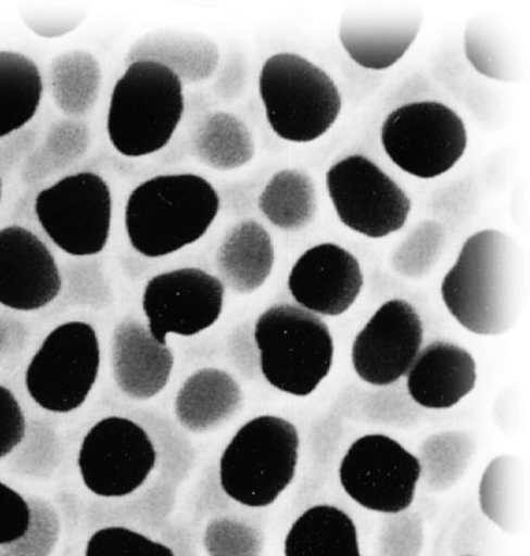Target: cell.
I'll use <instances>...</instances> for the list:
<instances>
[{
    "mask_svg": "<svg viewBox=\"0 0 530 556\" xmlns=\"http://www.w3.org/2000/svg\"><path fill=\"white\" fill-rule=\"evenodd\" d=\"M528 256L510 235L487 229L465 240L443 277V305L465 330L479 336L506 334L528 301Z\"/></svg>",
    "mask_w": 530,
    "mask_h": 556,
    "instance_id": "cell-1",
    "label": "cell"
},
{
    "mask_svg": "<svg viewBox=\"0 0 530 556\" xmlns=\"http://www.w3.org/2000/svg\"><path fill=\"white\" fill-rule=\"evenodd\" d=\"M219 208L218 191L207 179L192 173L154 176L126 201V235L140 255L161 258L200 241Z\"/></svg>",
    "mask_w": 530,
    "mask_h": 556,
    "instance_id": "cell-2",
    "label": "cell"
},
{
    "mask_svg": "<svg viewBox=\"0 0 530 556\" xmlns=\"http://www.w3.org/2000/svg\"><path fill=\"white\" fill-rule=\"evenodd\" d=\"M186 111L178 75L153 61H136L115 83L108 110L111 146L125 157H146L168 146Z\"/></svg>",
    "mask_w": 530,
    "mask_h": 556,
    "instance_id": "cell-3",
    "label": "cell"
},
{
    "mask_svg": "<svg viewBox=\"0 0 530 556\" xmlns=\"http://www.w3.org/2000/svg\"><path fill=\"white\" fill-rule=\"evenodd\" d=\"M299 451L301 437L291 421L276 415L252 418L219 457V485L243 507H269L293 483Z\"/></svg>",
    "mask_w": 530,
    "mask_h": 556,
    "instance_id": "cell-4",
    "label": "cell"
},
{
    "mask_svg": "<svg viewBox=\"0 0 530 556\" xmlns=\"http://www.w3.org/2000/svg\"><path fill=\"white\" fill-rule=\"evenodd\" d=\"M262 377L288 395H312L333 367L335 342L323 317L279 303L254 324Z\"/></svg>",
    "mask_w": 530,
    "mask_h": 556,
    "instance_id": "cell-5",
    "label": "cell"
},
{
    "mask_svg": "<svg viewBox=\"0 0 530 556\" xmlns=\"http://www.w3.org/2000/svg\"><path fill=\"white\" fill-rule=\"evenodd\" d=\"M258 89L266 121L288 142H315L330 131L341 114L337 83L295 53L269 56L260 72Z\"/></svg>",
    "mask_w": 530,
    "mask_h": 556,
    "instance_id": "cell-6",
    "label": "cell"
},
{
    "mask_svg": "<svg viewBox=\"0 0 530 556\" xmlns=\"http://www.w3.org/2000/svg\"><path fill=\"white\" fill-rule=\"evenodd\" d=\"M468 136L456 111L439 101L396 108L381 125V146L394 165L418 179L445 175L463 159Z\"/></svg>",
    "mask_w": 530,
    "mask_h": 556,
    "instance_id": "cell-7",
    "label": "cell"
},
{
    "mask_svg": "<svg viewBox=\"0 0 530 556\" xmlns=\"http://www.w3.org/2000/svg\"><path fill=\"white\" fill-rule=\"evenodd\" d=\"M102 352L92 325L66 323L50 331L25 370L28 395L53 414L77 410L99 378Z\"/></svg>",
    "mask_w": 530,
    "mask_h": 556,
    "instance_id": "cell-8",
    "label": "cell"
},
{
    "mask_svg": "<svg viewBox=\"0 0 530 556\" xmlns=\"http://www.w3.org/2000/svg\"><path fill=\"white\" fill-rule=\"evenodd\" d=\"M35 216L61 251L72 256L99 255L110 240L113 193L97 173H75L36 194Z\"/></svg>",
    "mask_w": 530,
    "mask_h": 556,
    "instance_id": "cell-9",
    "label": "cell"
},
{
    "mask_svg": "<svg viewBox=\"0 0 530 556\" xmlns=\"http://www.w3.org/2000/svg\"><path fill=\"white\" fill-rule=\"evenodd\" d=\"M326 182L339 222L353 232L380 240L406 226L409 197L369 157L341 159L328 168Z\"/></svg>",
    "mask_w": 530,
    "mask_h": 556,
    "instance_id": "cell-10",
    "label": "cell"
},
{
    "mask_svg": "<svg viewBox=\"0 0 530 556\" xmlns=\"http://www.w3.org/2000/svg\"><path fill=\"white\" fill-rule=\"evenodd\" d=\"M339 482L350 500L366 510L395 515L413 505L420 464L391 437L364 435L341 458Z\"/></svg>",
    "mask_w": 530,
    "mask_h": 556,
    "instance_id": "cell-11",
    "label": "cell"
},
{
    "mask_svg": "<svg viewBox=\"0 0 530 556\" xmlns=\"http://www.w3.org/2000/svg\"><path fill=\"white\" fill-rule=\"evenodd\" d=\"M156 464L153 440L129 418H103L89 429L79 447V475L97 496H129L147 482Z\"/></svg>",
    "mask_w": 530,
    "mask_h": 556,
    "instance_id": "cell-12",
    "label": "cell"
},
{
    "mask_svg": "<svg viewBox=\"0 0 530 556\" xmlns=\"http://www.w3.org/2000/svg\"><path fill=\"white\" fill-rule=\"evenodd\" d=\"M225 285L198 267L168 270L148 280L142 308L148 330L159 344L167 336L192 338L218 323L225 306Z\"/></svg>",
    "mask_w": 530,
    "mask_h": 556,
    "instance_id": "cell-13",
    "label": "cell"
},
{
    "mask_svg": "<svg viewBox=\"0 0 530 556\" xmlns=\"http://www.w3.org/2000/svg\"><path fill=\"white\" fill-rule=\"evenodd\" d=\"M424 323L417 309L409 302L392 299L353 339V370L374 388L396 384L424 349Z\"/></svg>",
    "mask_w": 530,
    "mask_h": 556,
    "instance_id": "cell-14",
    "label": "cell"
},
{
    "mask_svg": "<svg viewBox=\"0 0 530 556\" xmlns=\"http://www.w3.org/2000/svg\"><path fill=\"white\" fill-rule=\"evenodd\" d=\"M424 23L418 9L370 3L348 10L339 24V41L352 61L367 71L394 66L416 41Z\"/></svg>",
    "mask_w": 530,
    "mask_h": 556,
    "instance_id": "cell-15",
    "label": "cell"
},
{
    "mask_svg": "<svg viewBox=\"0 0 530 556\" xmlns=\"http://www.w3.org/2000/svg\"><path fill=\"white\" fill-rule=\"evenodd\" d=\"M364 287L362 265L348 249L333 243L313 245L299 256L288 277L295 305L319 317L348 313Z\"/></svg>",
    "mask_w": 530,
    "mask_h": 556,
    "instance_id": "cell-16",
    "label": "cell"
},
{
    "mask_svg": "<svg viewBox=\"0 0 530 556\" xmlns=\"http://www.w3.org/2000/svg\"><path fill=\"white\" fill-rule=\"evenodd\" d=\"M63 288L55 256L38 235L21 226L0 229V305L38 312Z\"/></svg>",
    "mask_w": 530,
    "mask_h": 556,
    "instance_id": "cell-17",
    "label": "cell"
},
{
    "mask_svg": "<svg viewBox=\"0 0 530 556\" xmlns=\"http://www.w3.org/2000/svg\"><path fill=\"white\" fill-rule=\"evenodd\" d=\"M478 381L474 355L453 342L434 341L420 350L406 374V390L418 407L452 409Z\"/></svg>",
    "mask_w": 530,
    "mask_h": 556,
    "instance_id": "cell-18",
    "label": "cell"
},
{
    "mask_svg": "<svg viewBox=\"0 0 530 556\" xmlns=\"http://www.w3.org/2000/svg\"><path fill=\"white\" fill-rule=\"evenodd\" d=\"M111 366L118 389L129 399L146 401L167 388L175 355L168 345L159 344L146 325L125 319L113 333Z\"/></svg>",
    "mask_w": 530,
    "mask_h": 556,
    "instance_id": "cell-19",
    "label": "cell"
},
{
    "mask_svg": "<svg viewBox=\"0 0 530 556\" xmlns=\"http://www.w3.org/2000/svg\"><path fill=\"white\" fill-rule=\"evenodd\" d=\"M215 262L225 288L241 295L254 294L272 277L276 263L272 235L255 219L237 223L223 238Z\"/></svg>",
    "mask_w": 530,
    "mask_h": 556,
    "instance_id": "cell-20",
    "label": "cell"
},
{
    "mask_svg": "<svg viewBox=\"0 0 530 556\" xmlns=\"http://www.w3.org/2000/svg\"><path fill=\"white\" fill-rule=\"evenodd\" d=\"M243 392L232 375L201 368L184 381L175 401L176 418L194 434L214 431L237 414Z\"/></svg>",
    "mask_w": 530,
    "mask_h": 556,
    "instance_id": "cell-21",
    "label": "cell"
},
{
    "mask_svg": "<svg viewBox=\"0 0 530 556\" xmlns=\"http://www.w3.org/2000/svg\"><path fill=\"white\" fill-rule=\"evenodd\" d=\"M479 507L504 533L525 532L529 519V467L525 458L503 454L479 480Z\"/></svg>",
    "mask_w": 530,
    "mask_h": 556,
    "instance_id": "cell-22",
    "label": "cell"
},
{
    "mask_svg": "<svg viewBox=\"0 0 530 556\" xmlns=\"http://www.w3.org/2000/svg\"><path fill=\"white\" fill-rule=\"evenodd\" d=\"M153 61L169 68L184 83H201L215 74L218 47L205 36L159 31L143 36L126 55V63Z\"/></svg>",
    "mask_w": 530,
    "mask_h": 556,
    "instance_id": "cell-23",
    "label": "cell"
},
{
    "mask_svg": "<svg viewBox=\"0 0 530 556\" xmlns=\"http://www.w3.org/2000/svg\"><path fill=\"white\" fill-rule=\"evenodd\" d=\"M285 556H363L358 529L341 508L315 505L291 526Z\"/></svg>",
    "mask_w": 530,
    "mask_h": 556,
    "instance_id": "cell-24",
    "label": "cell"
},
{
    "mask_svg": "<svg viewBox=\"0 0 530 556\" xmlns=\"http://www.w3.org/2000/svg\"><path fill=\"white\" fill-rule=\"evenodd\" d=\"M45 81L35 61L20 52H0V139L25 128L42 101Z\"/></svg>",
    "mask_w": 530,
    "mask_h": 556,
    "instance_id": "cell-25",
    "label": "cell"
},
{
    "mask_svg": "<svg viewBox=\"0 0 530 556\" xmlns=\"http://www.w3.org/2000/svg\"><path fill=\"white\" fill-rule=\"evenodd\" d=\"M192 153L207 167L232 172L255 156V140L247 123L229 112H214L198 126Z\"/></svg>",
    "mask_w": 530,
    "mask_h": 556,
    "instance_id": "cell-26",
    "label": "cell"
},
{
    "mask_svg": "<svg viewBox=\"0 0 530 556\" xmlns=\"http://www.w3.org/2000/svg\"><path fill=\"white\" fill-rule=\"evenodd\" d=\"M102 67L86 50L61 53L50 64V92L68 118L83 117L96 106L102 89Z\"/></svg>",
    "mask_w": 530,
    "mask_h": 556,
    "instance_id": "cell-27",
    "label": "cell"
},
{
    "mask_svg": "<svg viewBox=\"0 0 530 556\" xmlns=\"http://www.w3.org/2000/svg\"><path fill=\"white\" fill-rule=\"evenodd\" d=\"M258 208L273 226L285 232L305 229L317 213L315 182L299 169L277 172L260 194Z\"/></svg>",
    "mask_w": 530,
    "mask_h": 556,
    "instance_id": "cell-28",
    "label": "cell"
},
{
    "mask_svg": "<svg viewBox=\"0 0 530 556\" xmlns=\"http://www.w3.org/2000/svg\"><path fill=\"white\" fill-rule=\"evenodd\" d=\"M478 451L470 432L446 431L429 435L418 450L420 482L429 493H445L467 475Z\"/></svg>",
    "mask_w": 530,
    "mask_h": 556,
    "instance_id": "cell-29",
    "label": "cell"
},
{
    "mask_svg": "<svg viewBox=\"0 0 530 556\" xmlns=\"http://www.w3.org/2000/svg\"><path fill=\"white\" fill-rule=\"evenodd\" d=\"M464 50L475 71L487 78L514 83L521 77V61L514 39L485 17H475L467 24Z\"/></svg>",
    "mask_w": 530,
    "mask_h": 556,
    "instance_id": "cell-30",
    "label": "cell"
},
{
    "mask_svg": "<svg viewBox=\"0 0 530 556\" xmlns=\"http://www.w3.org/2000/svg\"><path fill=\"white\" fill-rule=\"evenodd\" d=\"M91 146V131L85 122L58 121L41 146L34 148L25 159L21 178L27 186H38L50 176L58 175L85 156Z\"/></svg>",
    "mask_w": 530,
    "mask_h": 556,
    "instance_id": "cell-31",
    "label": "cell"
},
{
    "mask_svg": "<svg viewBox=\"0 0 530 556\" xmlns=\"http://www.w3.org/2000/svg\"><path fill=\"white\" fill-rule=\"evenodd\" d=\"M445 249V229L438 222L418 224L392 252L391 265L402 277L424 278L438 265Z\"/></svg>",
    "mask_w": 530,
    "mask_h": 556,
    "instance_id": "cell-32",
    "label": "cell"
},
{
    "mask_svg": "<svg viewBox=\"0 0 530 556\" xmlns=\"http://www.w3.org/2000/svg\"><path fill=\"white\" fill-rule=\"evenodd\" d=\"M209 556H263L265 534L244 519H214L204 532Z\"/></svg>",
    "mask_w": 530,
    "mask_h": 556,
    "instance_id": "cell-33",
    "label": "cell"
},
{
    "mask_svg": "<svg viewBox=\"0 0 530 556\" xmlns=\"http://www.w3.org/2000/svg\"><path fill=\"white\" fill-rule=\"evenodd\" d=\"M362 417L370 424L409 428L420 420V407L411 399L406 386L396 382L364 395Z\"/></svg>",
    "mask_w": 530,
    "mask_h": 556,
    "instance_id": "cell-34",
    "label": "cell"
},
{
    "mask_svg": "<svg viewBox=\"0 0 530 556\" xmlns=\"http://www.w3.org/2000/svg\"><path fill=\"white\" fill-rule=\"evenodd\" d=\"M85 556H176L168 545L125 527H106L89 538Z\"/></svg>",
    "mask_w": 530,
    "mask_h": 556,
    "instance_id": "cell-35",
    "label": "cell"
},
{
    "mask_svg": "<svg viewBox=\"0 0 530 556\" xmlns=\"http://www.w3.org/2000/svg\"><path fill=\"white\" fill-rule=\"evenodd\" d=\"M424 541V522L417 513L388 515L381 529L380 556H420Z\"/></svg>",
    "mask_w": 530,
    "mask_h": 556,
    "instance_id": "cell-36",
    "label": "cell"
},
{
    "mask_svg": "<svg viewBox=\"0 0 530 556\" xmlns=\"http://www.w3.org/2000/svg\"><path fill=\"white\" fill-rule=\"evenodd\" d=\"M344 420H349L341 399L324 417L317 418L308 435L310 453L317 467H330L344 440Z\"/></svg>",
    "mask_w": 530,
    "mask_h": 556,
    "instance_id": "cell-37",
    "label": "cell"
},
{
    "mask_svg": "<svg viewBox=\"0 0 530 556\" xmlns=\"http://www.w3.org/2000/svg\"><path fill=\"white\" fill-rule=\"evenodd\" d=\"M31 508L17 491L0 482V545L23 540L30 532Z\"/></svg>",
    "mask_w": 530,
    "mask_h": 556,
    "instance_id": "cell-38",
    "label": "cell"
},
{
    "mask_svg": "<svg viewBox=\"0 0 530 556\" xmlns=\"http://www.w3.org/2000/svg\"><path fill=\"white\" fill-rule=\"evenodd\" d=\"M227 357L237 368L238 374L247 379L262 377L260 352L255 342L254 324L243 323L227 339Z\"/></svg>",
    "mask_w": 530,
    "mask_h": 556,
    "instance_id": "cell-39",
    "label": "cell"
},
{
    "mask_svg": "<svg viewBox=\"0 0 530 556\" xmlns=\"http://www.w3.org/2000/svg\"><path fill=\"white\" fill-rule=\"evenodd\" d=\"M27 420L12 390L0 386V458L10 456L23 443Z\"/></svg>",
    "mask_w": 530,
    "mask_h": 556,
    "instance_id": "cell-40",
    "label": "cell"
},
{
    "mask_svg": "<svg viewBox=\"0 0 530 556\" xmlns=\"http://www.w3.org/2000/svg\"><path fill=\"white\" fill-rule=\"evenodd\" d=\"M21 17L25 25L39 38H60L74 31L85 21L86 12H23Z\"/></svg>",
    "mask_w": 530,
    "mask_h": 556,
    "instance_id": "cell-41",
    "label": "cell"
},
{
    "mask_svg": "<svg viewBox=\"0 0 530 556\" xmlns=\"http://www.w3.org/2000/svg\"><path fill=\"white\" fill-rule=\"evenodd\" d=\"M36 136L34 129H21L12 136L0 139V169L10 172L17 164L30 156Z\"/></svg>",
    "mask_w": 530,
    "mask_h": 556,
    "instance_id": "cell-42",
    "label": "cell"
},
{
    "mask_svg": "<svg viewBox=\"0 0 530 556\" xmlns=\"http://www.w3.org/2000/svg\"><path fill=\"white\" fill-rule=\"evenodd\" d=\"M3 341H5V334H3L2 327H0V352H2Z\"/></svg>",
    "mask_w": 530,
    "mask_h": 556,
    "instance_id": "cell-43",
    "label": "cell"
},
{
    "mask_svg": "<svg viewBox=\"0 0 530 556\" xmlns=\"http://www.w3.org/2000/svg\"><path fill=\"white\" fill-rule=\"evenodd\" d=\"M0 201H2V178H0Z\"/></svg>",
    "mask_w": 530,
    "mask_h": 556,
    "instance_id": "cell-44",
    "label": "cell"
},
{
    "mask_svg": "<svg viewBox=\"0 0 530 556\" xmlns=\"http://www.w3.org/2000/svg\"><path fill=\"white\" fill-rule=\"evenodd\" d=\"M465 556H474V555H465Z\"/></svg>",
    "mask_w": 530,
    "mask_h": 556,
    "instance_id": "cell-45",
    "label": "cell"
}]
</instances>
